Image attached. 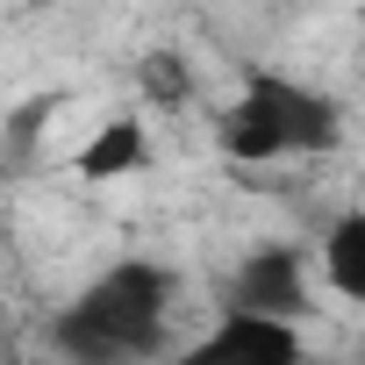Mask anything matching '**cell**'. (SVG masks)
Returning a JSON list of instances; mask_svg holds the SVG:
<instances>
[{"mask_svg":"<svg viewBox=\"0 0 365 365\" xmlns=\"http://www.w3.org/2000/svg\"><path fill=\"white\" fill-rule=\"evenodd\" d=\"M150 165V129L136 122V115H115V122H101L79 150H72V179H86V187H108V179H129V172H143Z\"/></svg>","mask_w":365,"mask_h":365,"instance_id":"5","label":"cell"},{"mask_svg":"<svg viewBox=\"0 0 365 365\" xmlns=\"http://www.w3.org/2000/svg\"><path fill=\"white\" fill-rule=\"evenodd\" d=\"M172 308H179V272L158 258H115L93 272L58 315H51V351L72 365H129V358H165L172 351Z\"/></svg>","mask_w":365,"mask_h":365,"instance_id":"1","label":"cell"},{"mask_svg":"<svg viewBox=\"0 0 365 365\" xmlns=\"http://www.w3.org/2000/svg\"><path fill=\"white\" fill-rule=\"evenodd\" d=\"M187 358H201V365H222V358L294 365V358H301V322H294V315H265V308H222L215 329H208Z\"/></svg>","mask_w":365,"mask_h":365,"instance_id":"4","label":"cell"},{"mask_svg":"<svg viewBox=\"0 0 365 365\" xmlns=\"http://www.w3.org/2000/svg\"><path fill=\"white\" fill-rule=\"evenodd\" d=\"M222 308H265V315H308L315 308V258L301 244H251L222 272Z\"/></svg>","mask_w":365,"mask_h":365,"instance_id":"3","label":"cell"},{"mask_svg":"<svg viewBox=\"0 0 365 365\" xmlns=\"http://www.w3.org/2000/svg\"><path fill=\"white\" fill-rule=\"evenodd\" d=\"M322 279L344 294V301H358L365 308V208H344L329 230H322Z\"/></svg>","mask_w":365,"mask_h":365,"instance_id":"6","label":"cell"},{"mask_svg":"<svg viewBox=\"0 0 365 365\" xmlns=\"http://www.w3.org/2000/svg\"><path fill=\"white\" fill-rule=\"evenodd\" d=\"M143 93H150L158 108H179V101L194 93V72H187V58H179V51H150V58H143Z\"/></svg>","mask_w":365,"mask_h":365,"instance_id":"7","label":"cell"},{"mask_svg":"<svg viewBox=\"0 0 365 365\" xmlns=\"http://www.w3.org/2000/svg\"><path fill=\"white\" fill-rule=\"evenodd\" d=\"M215 143L237 165L329 158L344 143V101L322 93V86H308V79H294V72L251 65L237 79V93L222 101V115H215Z\"/></svg>","mask_w":365,"mask_h":365,"instance_id":"2","label":"cell"}]
</instances>
